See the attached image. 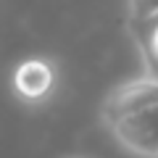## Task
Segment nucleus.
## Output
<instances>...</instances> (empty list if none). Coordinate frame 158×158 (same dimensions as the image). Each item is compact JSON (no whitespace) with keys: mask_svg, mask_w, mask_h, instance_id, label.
Returning a JSON list of instances; mask_svg holds the SVG:
<instances>
[{"mask_svg":"<svg viewBox=\"0 0 158 158\" xmlns=\"http://www.w3.org/2000/svg\"><path fill=\"white\" fill-rule=\"evenodd\" d=\"M103 127L129 156L158 158V103L121 113Z\"/></svg>","mask_w":158,"mask_h":158,"instance_id":"nucleus-1","label":"nucleus"},{"mask_svg":"<svg viewBox=\"0 0 158 158\" xmlns=\"http://www.w3.org/2000/svg\"><path fill=\"white\" fill-rule=\"evenodd\" d=\"M58 90V66L53 58L29 56L11 71V92L24 106H45Z\"/></svg>","mask_w":158,"mask_h":158,"instance_id":"nucleus-2","label":"nucleus"},{"mask_svg":"<svg viewBox=\"0 0 158 158\" xmlns=\"http://www.w3.org/2000/svg\"><path fill=\"white\" fill-rule=\"evenodd\" d=\"M153 103H158V77L145 71L142 77L127 79L108 92L100 106V121L106 124V121L121 116V113L137 111V108L153 106Z\"/></svg>","mask_w":158,"mask_h":158,"instance_id":"nucleus-3","label":"nucleus"},{"mask_svg":"<svg viewBox=\"0 0 158 158\" xmlns=\"http://www.w3.org/2000/svg\"><path fill=\"white\" fill-rule=\"evenodd\" d=\"M132 32H135L137 48H140L142 61H145V71L158 77V16L132 24Z\"/></svg>","mask_w":158,"mask_h":158,"instance_id":"nucleus-4","label":"nucleus"},{"mask_svg":"<svg viewBox=\"0 0 158 158\" xmlns=\"http://www.w3.org/2000/svg\"><path fill=\"white\" fill-rule=\"evenodd\" d=\"M158 16V0H129V24Z\"/></svg>","mask_w":158,"mask_h":158,"instance_id":"nucleus-5","label":"nucleus"}]
</instances>
